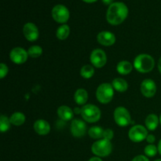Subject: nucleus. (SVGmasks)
I'll return each mask as SVG.
<instances>
[{"instance_id": "0eeeda50", "label": "nucleus", "mask_w": 161, "mask_h": 161, "mask_svg": "<svg viewBox=\"0 0 161 161\" xmlns=\"http://www.w3.org/2000/svg\"><path fill=\"white\" fill-rule=\"evenodd\" d=\"M52 17L58 23L64 24L69 20L70 13L65 6L61 4L56 5L52 9Z\"/></svg>"}, {"instance_id": "f704fd0d", "label": "nucleus", "mask_w": 161, "mask_h": 161, "mask_svg": "<svg viewBox=\"0 0 161 161\" xmlns=\"http://www.w3.org/2000/svg\"><path fill=\"white\" fill-rule=\"evenodd\" d=\"M157 148H158L159 153L161 155V139L160 140V142H159V144H158V146H157Z\"/></svg>"}, {"instance_id": "7c9ffc66", "label": "nucleus", "mask_w": 161, "mask_h": 161, "mask_svg": "<svg viewBox=\"0 0 161 161\" xmlns=\"http://www.w3.org/2000/svg\"><path fill=\"white\" fill-rule=\"evenodd\" d=\"M146 141L149 144H153L156 141V138L153 135H148L147 138H146Z\"/></svg>"}, {"instance_id": "7ed1b4c3", "label": "nucleus", "mask_w": 161, "mask_h": 161, "mask_svg": "<svg viewBox=\"0 0 161 161\" xmlns=\"http://www.w3.org/2000/svg\"><path fill=\"white\" fill-rule=\"evenodd\" d=\"M112 150H113V146L111 142L105 139L98 140L91 146L92 153L98 157H108L112 153Z\"/></svg>"}, {"instance_id": "4c0bfd02", "label": "nucleus", "mask_w": 161, "mask_h": 161, "mask_svg": "<svg viewBox=\"0 0 161 161\" xmlns=\"http://www.w3.org/2000/svg\"><path fill=\"white\" fill-rule=\"evenodd\" d=\"M154 161H161V159H157V160H154Z\"/></svg>"}, {"instance_id": "f257e3e1", "label": "nucleus", "mask_w": 161, "mask_h": 161, "mask_svg": "<svg viewBox=\"0 0 161 161\" xmlns=\"http://www.w3.org/2000/svg\"><path fill=\"white\" fill-rule=\"evenodd\" d=\"M128 15V8L122 2H116L108 6L106 19L112 25H120Z\"/></svg>"}, {"instance_id": "a878e982", "label": "nucleus", "mask_w": 161, "mask_h": 161, "mask_svg": "<svg viewBox=\"0 0 161 161\" xmlns=\"http://www.w3.org/2000/svg\"><path fill=\"white\" fill-rule=\"evenodd\" d=\"M28 56L31 57L33 58H39L42 53V49L39 46H32V47H31L28 49Z\"/></svg>"}, {"instance_id": "39448f33", "label": "nucleus", "mask_w": 161, "mask_h": 161, "mask_svg": "<svg viewBox=\"0 0 161 161\" xmlns=\"http://www.w3.org/2000/svg\"><path fill=\"white\" fill-rule=\"evenodd\" d=\"M83 119L88 123H95L101 118V110L96 105L88 104L83 106L81 111Z\"/></svg>"}, {"instance_id": "4be33fe9", "label": "nucleus", "mask_w": 161, "mask_h": 161, "mask_svg": "<svg viewBox=\"0 0 161 161\" xmlns=\"http://www.w3.org/2000/svg\"><path fill=\"white\" fill-rule=\"evenodd\" d=\"M69 33H70V28H69V25H62L57 30L56 36L58 39H61V40H64V39H66L69 37Z\"/></svg>"}, {"instance_id": "412c9836", "label": "nucleus", "mask_w": 161, "mask_h": 161, "mask_svg": "<svg viewBox=\"0 0 161 161\" xmlns=\"http://www.w3.org/2000/svg\"><path fill=\"white\" fill-rule=\"evenodd\" d=\"M25 116L22 113L20 112H16L14 114L11 115L9 120L11 124L14 126H21L25 122Z\"/></svg>"}, {"instance_id": "423d86ee", "label": "nucleus", "mask_w": 161, "mask_h": 161, "mask_svg": "<svg viewBox=\"0 0 161 161\" xmlns=\"http://www.w3.org/2000/svg\"><path fill=\"white\" fill-rule=\"evenodd\" d=\"M114 119L119 127H127L131 124V116L128 110L124 107H118L115 109Z\"/></svg>"}, {"instance_id": "9b49d317", "label": "nucleus", "mask_w": 161, "mask_h": 161, "mask_svg": "<svg viewBox=\"0 0 161 161\" xmlns=\"http://www.w3.org/2000/svg\"><path fill=\"white\" fill-rule=\"evenodd\" d=\"M71 132L75 138H82L86 132V125L83 120L75 119L71 123Z\"/></svg>"}, {"instance_id": "c85d7f7f", "label": "nucleus", "mask_w": 161, "mask_h": 161, "mask_svg": "<svg viewBox=\"0 0 161 161\" xmlns=\"http://www.w3.org/2000/svg\"><path fill=\"white\" fill-rule=\"evenodd\" d=\"M8 73V67L4 63L0 64V78L3 79Z\"/></svg>"}, {"instance_id": "4468645a", "label": "nucleus", "mask_w": 161, "mask_h": 161, "mask_svg": "<svg viewBox=\"0 0 161 161\" xmlns=\"http://www.w3.org/2000/svg\"><path fill=\"white\" fill-rule=\"evenodd\" d=\"M97 42L101 45L105 46V47H109V46L113 45L116 42V36L113 33L110 31H103L98 33L97 36Z\"/></svg>"}, {"instance_id": "f3484780", "label": "nucleus", "mask_w": 161, "mask_h": 161, "mask_svg": "<svg viewBox=\"0 0 161 161\" xmlns=\"http://www.w3.org/2000/svg\"><path fill=\"white\" fill-rule=\"evenodd\" d=\"M74 100L79 105H83L88 100V94L86 90L78 89L74 94Z\"/></svg>"}, {"instance_id": "6e6552de", "label": "nucleus", "mask_w": 161, "mask_h": 161, "mask_svg": "<svg viewBox=\"0 0 161 161\" xmlns=\"http://www.w3.org/2000/svg\"><path fill=\"white\" fill-rule=\"evenodd\" d=\"M129 138L134 142H140L146 139L148 131L145 127L142 125H135L130 129L128 133Z\"/></svg>"}, {"instance_id": "f03ea898", "label": "nucleus", "mask_w": 161, "mask_h": 161, "mask_svg": "<svg viewBox=\"0 0 161 161\" xmlns=\"http://www.w3.org/2000/svg\"><path fill=\"white\" fill-rule=\"evenodd\" d=\"M155 66V61L151 55L142 53L138 55L134 61V67L138 72L147 73L151 72Z\"/></svg>"}, {"instance_id": "a211bd4d", "label": "nucleus", "mask_w": 161, "mask_h": 161, "mask_svg": "<svg viewBox=\"0 0 161 161\" xmlns=\"http://www.w3.org/2000/svg\"><path fill=\"white\" fill-rule=\"evenodd\" d=\"M132 69H133V65L131 63L127 61H120L116 66V70L121 75H128L131 72Z\"/></svg>"}, {"instance_id": "58836bf2", "label": "nucleus", "mask_w": 161, "mask_h": 161, "mask_svg": "<svg viewBox=\"0 0 161 161\" xmlns=\"http://www.w3.org/2000/svg\"><path fill=\"white\" fill-rule=\"evenodd\" d=\"M160 124H161V116H160Z\"/></svg>"}, {"instance_id": "5701e85b", "label": "nucleus", "mask_w": 161, "mask_h": 161, "mask_svg": "<svg viewBox=\"0 0 161 161\" xmlns=\"http://www.w3.org/2000/svg\"><path fill=\"white\" fill-rule=\"evenodd\" d=\"M104 130L100 127H92L88 130V135L93 139H99L103 138Z\"/></svg>"}, {"instance_id": "20e7f679", "label": "nucleus", "mask_w": 161, "mask_h": 161, "mask_svg": "<svg viewBox=\"0 0 161 161\" xmlns=\"http://www.w3.org/2000/svg\"><path fill=\"white\" fill-rule=\"evenodd\" d=\"M114 96V88L110 83H102L99 85L96 91V97L99 102L107 104L111 102Z\"/></svg>"}, {"instance_id": "473e14b6", "label": "nucleus", "mask_w": 161, "mask_h": 161, "mask_svg": "<svg viewBox=\"0 0 161 161\" xmlns=\"http://www.w3.org/2000/svg\"><path fill=\"white\" fill-rule=\"evenodd\" d=\"M113 0H102V2H103L105 5H109V6L112 3H113Z\"/></svg>"}, {"instance_id": "6ab92c4d", "label": "nucleus", "mask_w": 161, "mask_h": 161, "mask_svg": "<svg viewBox=\"0 0 161 161\" xmlns=\"http://www.w3.org/2000/svg\"><path fill=\"white\" fill-rule=\"evenodd\" d=\"M112 86L118 92H125L128 88L127 81L122 78H116L112 82Z\"/></svg>"}, {"instance_id": "393cba45", "label": "nucleus", "mask_w": 161, "mask_h": 161, "mask_svg": "<svg viewBox=\"0 0 161 161\" xmlns=\"http://www.w3.org/2000/svg\"><path fill=\"white\" fill-rule=\"evenodd\" d=\"M10 120L7 116H4V115H2L0 116V130L2 133L7 131L10 127Z\"/></svg>"}, {"instance_id": "2f4dec72", "label": "nucleus", "mask_w": 161, "mask_h": 161, "mask_svg": "<svg viewBox=\"0 0 161 161\" xmlns=\"http://www.w3.org/2000/svg\"><path fill=\"white\" fill-rule=\"evenodd\" d=\"M88 161H102V160L101 159V157H92V158L90 159V160Z\"/></svg>"}, {"instance_id": "dca6fc26", "label": "nucleus", "mask_w": 161, "mask_h": 161, "mask_svg": "<svg viewBox=\"0 0 161 161\" xmlns=\"http://www.w3.org/2000/svg\"><path fill=\"white\" fill-rule=\"evenodd\" d=\"M58 115L63 121H69L73 118L74 112L67 105H61L58 108Z\"/></svg>"}, {"instance_id": "b1692460", "label": "nucleus", "mask_w": 161, "mask_h": 161, "mask_svg": "<svg viewBox=\"0 0 161 161\" xmlns=\"http://www.w3.org/2000/svg\"><path fill=\"white\" fill-rule=\"evenodd\" d=\"M94 69L93 66L90 65V64H86L82 67L81 70H80V75L84 79H90L94 75Z\"/></svg>"}, {"instance_id": "ddd939ff", "label": "nucleus", "mask_w": 161, "mask_h": 161, "mask_svg": "<svg viewBox=\"0 0 161 161\" xmlns=\"http://www.w3.org/2000/svg\"><path fill=\"white\" fill-rule=\"evenodd\" d=\"M23 33L25 37L30 42H34L39 38V29L35 24L28 22L24 25Z\"/></svg>"}, {"instance_id": "9d476101", "label": "nucleus", "mask_w": 161, "mask_h": 161, "mask_svg": "<svg viewBox=\"0 0 161 161\" xmlns=\"http://www.w3.org/2000/svg\"><path fill=\"white\" fill-rule=\"evenodd\" d=\"M28 51L21 47H15L11 50L9 53L10 60L17 64H24L28 59Z\"/></svg>"}, {"instance_id": "f8f14e48", "label": "nucleus", "mask_w": 161, "mask_h": 161, "mask_svg": "<svg viewBox=\"0 0 161 161\" xmlns=\"http://www.w3.org/2000/svg\"><path fill=\"white\" fill-rule=\"evenodd\" d=\"M142 94L146 97H152L157 92V85L155 82L150 79L143 80L141 84Z\"/></svg>"}, {"instance_id": "72a5a7b5", "label": "nucleus", "mask_w": 161, "mask_h": 161, "mask_svg": "<svg viewBox=\"0 0 161 161\" xmlns=\"http://www.w3.org/2000/svg\"><path fill=\"white\" fill-rule=\"evenodd\" d=\"M81 111H82V108H75V109H74V113H75V114H81Z\"/></svg>"}, {"instance_id": "bb28decb", "label": "nucleus", "mask_w": 161, "mask_h": 161, "mask_svg": "<svg viewBox=\"0 0 161 161\" xmlns=\"http://www.w3.org/2000/svg\"><path fill=\"white\" fill-rule=\"evenodd\" d=\"M157 152H158V148L153 144H149L146 146L144 149V153L147 157H153L157 155Z\"/></svg>"}, {"instance_id": "c9c22d12", "label": "nucleus", "mask_w": 161, "mask_h": 161, "mask_svg": "<svg viewBox=\"0 0 161 161\" xmlns=\"http://www.w3.org/2000/svg\"><path fill=\"white\" fill-rule=\"evenodd\" d=\"M158 69H159V72L161 73V58H160L158 61Z\"/></svg>"}, {"instance_id": "cd10ccee", "label": "nucleus", "mask_w": 161, "mask_h": 161, "mask_svg": "<svg viewBox=\"0 0 161 161\" xmlns=\"http://www.w3.org/2000/svg\"><path fill=\"white\" fill-rule=\"evenodd\" d=\"M114 136V133L112 129H105L104 130L103 133V139L108 140V141H111Z\"/></svg>"}, {"instance_id": "aec40b11", "label": "nucleus", "mask_w": 161, "mask_h": 161, "mask_svg": "<svg viewBox=\"0 0 161 161\" xmlns=\"http://www.w3.org/2000/svg\"><path fill=\"white\" fill-rule=\"evenodd\" d=\"M159 121H160V119L157 115L150 114L146 117L145 124H146V127H147L148 130H154L158 127Z\"/></svg>"}, {"instance_id": "c756f323", "label": "nucleus", "mask_w": 161, "mask_h": 161, "mask_svg": "<svg viewBox=\"0 0 161 161\" xmlns=\"http://www.w3.org/2000/svg\"><path fill=\"white\" fill-rule=\"evenodd\" d=\"M131 161H149V159L146 157H145L144 155H138L137 157H135Z\"/></svg>"}, {"instance_id": "e433bc0d", "label": "nucleus", "mask_w": 161, "mask_h": 161, "mask_svg": "<svg viewBox=\"0 0 161 161\" xmlns=\"http://www.w3.org/2000/svg\"><path fill=\"white\" fill-rule=\"evenodd\" d=\"M84 2H86V3H94V2H96L97 0H83Z\"/></svg>"}, {"instance_id": "2eb2a0df", "label": "nucleus", "mask_w": 161, "mask_h": 161, "mask_svg": "<svg viewBox=\"0 0 161 161\" xmlns=\"http://www.w3.org/2000/svg\"><path fill=\"white\" fill-rule=\"evenodd\" d=\"M34 130L40 135H46L50 131V126L47 121L44 119H38L34 124Z\"/></svg>"}, {"instance_id": "1a4fd4ad", "label": "nucleus", "mask_w": 161, "mask_h": 161, "mask_svg": "<svg viewBox=\"0 0 161 161\" xmlns=\"http://www.w3.org/2000/svg\"><path fill=\"white\" fill-rule=\"evenodd\" d=\"M91 62L95 68H102L107 62V57L105 52L101 49H96L91 54Z\"/></svg>"}]
</instances>
